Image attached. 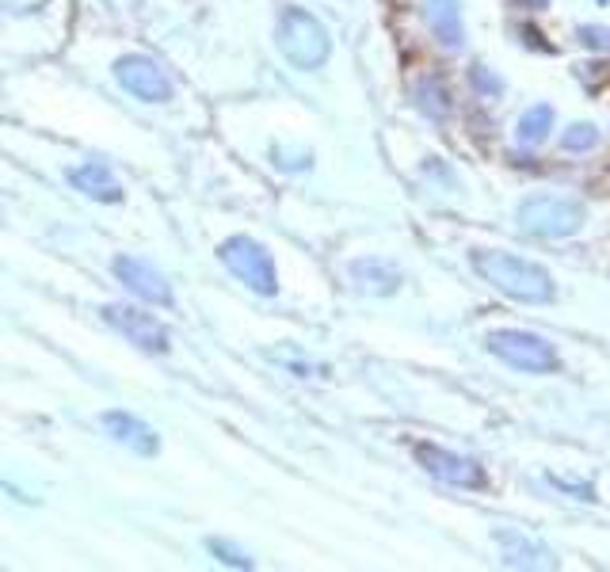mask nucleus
<instances>
[{"label":"nucleus","instance_id":"nucleus-1","mask_svg":"<svg viewBox=\"0 0 610 572\" xmlns=\"http://www.w3.org/2000/svg\"><path fill=\"white\" fill-rule=\"evenodd\" d=\"M473 267L508 298H519V302H549L553 298V279H549L546 267L530 264L515 252H496V248L473 252Z\"/></svg>","mask_w":610,"mask_h":572},{"label":"nucleus","instance_id":"nucleus-2","mask_svg":"<svg viewBox=\"0 0 610 572\" xmlns=\"http://www.w3.org/2000/svg\"><path fill=\"white\" fill-rule=\"evenodd\" d=\"M279 46H283L286 62H294L298 69H321L332 54L325 23L298 4L283 8V16H279Z\"/></svg>","mask_w":610,"mask_h":572},{"label":"nucleus","instance_id":"nucleus-3","mask_svg":"<svg viewBox=\"0 0 610 572\" xmlns=\"http://www.w3.org/2000/svg\"><path fill=\"white\" fill-rule=\"evenodd\" d=\"M519 225L530 237H569L584 225V203L569 195H538L519 206Z\"/></svg>","mask_w":610,"mask_h":572},{"label":"nucleus","instance_id":"nucleus-4","mask_svg":"<svg viewBox=\"0 0 610 572\" xmlns=\"http://www.w3.org/2000/svg\"><path fill=\"white\" fill-rule=\"evenodd\" d=\"M218 256L225 260V267L241 279L244 286H252L256 294H275L279 290V275H275V260H271V252H267L260 241H252V237H229L222 248H218Z\"/></svg>","mask_w":610,"mask_h":572},{"label":"nucleus","instance_id":"nucleus-5","mask_svg":"<svg viewBox=\"0 0 610 572\" xmlns=\"http://www.w3.org/2000/svg\"><path fill=\"white\" fill-rule=\"evenodd\" d=\"M488 351L496 359H504L508 367L530 370V374H549V370H557V363H561L553 344H546L534 332H523V328H500V332H492L488 336Z\"/></svg>","mask_w":610,"mask_h":572},{"label":"nucleus","instance_id":"nucleus-6","mask_svg":"<svg viewBox=\"0 0 610 572\" xmlns=\"http://www.w3.org/2000/svg\"><path fill=\"white\" fill-rule=\"evenodd\" d=\"M115 77H119V84L130 92V96H138V100H145V103L172 100V81H168V73H164L153 58H145V54H126V58H119V62H115Z\"/></svg>","mask_w":610,"mask_h":572},{"label":"nucleus","instance_id":"nucleus-7","mask_svg":"<svg viewBox=\"0 0 610 572\" xmlns=\"http://www.w3.org/2000/svg\"><path fill=\"white\" fill-rule=\"evenodd\" d=\"M103 321L111 328H119L130 344H138V348L149 351V355H164V351H168V328H164L153 313H145V309L103 306Z\"/></svg>","mask_w":610,"mask_h":572},{"label":"nucleus","instance_id":"nucleus-8","mask_svg":"<svg viewBox=\"0 0 610 572\" xmlns=\"http://www.w3.org/2000/svg\"><path fill=\"white\" fill-rule=\"evenodd\" d=\"M412 454H416V462H420L431 477H439V481H447V485H458V489H485V470H481L477 462L462 458V454H454V450L431 447V443H416Z\"/></svg>","mask_w":610,"mask_h":572},{"label":"nucleus","instance_id":"nucleus-9","mask_svg":"<svg viewBox=\"0 0 610 572\" xmlns=\"http://www.w3.org/2000/svg\"><path fill=\"white\" fill-rule=\"evenodd\" d=\"M111 267H115V279L130 294H138V298L153 302V306H164V309L172 306V286H168V279L153 264H145L138 256H119Z\"/></svg>","mask_w":610,"mask_h":572},{"label":"nucleus","instance_id":"nucleus-10","mask_svg":"<svg viewBox=\"0 0 610 572\" xmlns=\"http://www.w3.org/2000/svg\"><path fill=\"white\" fill-rule=\"evenodd\" d=\"M100 424L107 428V435H111L115 443L130 447L134 454H145V458H153V454L161 450V435L149 428L145 420L130 416V412H103Z\"/></svg>","mask_w":610,"mask_h":572},{"label":"nucleus","instance_id":"nucleus-11","mask_svg":"<svg viewBox=\"0 0 610 572\" xmlns=\"http://www.w3.org/2000/svg\"><path fill=\"white\" fill-rule=\"evenodd\" d=\"M424 16H427L431 35L439 39V46L458 50V46L466 42V23H462V8H458V0H427Z\"/></svg>","mask_w":610,"mask_h":572},{"label":"nucleus","instance_id":"nucleus-12","mask_svg":"<svg viewBox=\"0 0 610 572\" xmlns=\"http://www.w3.org/2000/svg\"><path fill=\"white\" fill-rule=\"evenodd\" d=\"M69 184L81 187L84 195H92V199H103V203H119V199H122L119 180H115V176H111V168H107V164H100V161L73 168V172H69Z\"/></svg>","mask_w":610,"mask_h":572},{"label":"nucleus","instance_id":"nucleus-13","mask_svg":"<svg viewBox=\"0 0 610 572\" xmlns=\"http://www.w3.org/2000/svg\"><path fill=\"white\" fill-rule=\"evenodd\" d=\"M351 275H355V283L370 290V294H393L397 283H401V275H397V267L386 264V260H359V264L351 267Z\"/></svg>","mask_w":610,"mask_h":572},{"label":"nucleus","instance_id":"nucleus-14","mask_svg":"<svg viewBox=\"0 0 610 572\" xmlns=\"http://www.w3.org/2000/svg\"><path fill=\"white\" fill-rule=\"evenodd\" d=\"M553 130V107L549 103H538V107H527L515 123V142L519 145H542Z\"/></svg>","mask_w":610,"mask_h":572},{"label":"nucleus","instance_id":"nucleus-15","mask_svg":"<svg viewBox=\"0 0 610 572\" xmlns=\"http://www.w3.org/2000/svg\"><path fill=\"white\" fill-rule=\"evenodd\" d=\"M416 103H420V111H427L431 119H447L450 115V88L443 77H435V73H427L416 81Z\"/></svg>","mask_w":610,"mask_h":572},{"label":"nucleus","instance_id":"nucleus-16","mask_svg":"<svg viewBox=\"0 0 610 572\" xmlns=\"http://www.w3.org/2000/svg\"><path fill=\"white\" fill-rule=\"evenodd\" d=\"M496 542H500V550H504V561H508V565H527V569L546 565V550L534 546V542H527V538H519V534L496 531Z\"/></svg>","mask_w":610,"mask_h":572},{"label":"nucleus","instance_id":"nucleus-17","mask_svg":"<svg viewBox=\"0 0 610 572\" xmlns=\"http://www.w3.org/2000/svg\"><path fill=\"white\" fill-rule=\"evenodd\" d=\"M599 142H603V134H599V126H591V123H576L561 134V149H565V153H591Z\"/></svg>","mask_w":610,"mask_h":572},{"label":"nucleus","instance_id":"nucleus-18","mask_svg":"<svg viewBox=\"0 0 610 572\" xmlns=\"http://www.w3.org/2000/svg\"><path fill=\"white\" fill-rule=\"evenodd\" d=\"M469 84H473V92H477L481 100H496V96L504 92V81H500L488 65H473V69H469Z\"/></svg>","mask_w":610,"mask_h":572},{"label":"nucleus","instance_id":"nucleus-19","mask_svg":"<svg viewBox=\"0 0 610 572\" xmlns=\"http://www.w3.org/2000/svg\"><path fill=\"white\" fill-rule=\"evenodd\" d=\"M206 550L214 553L222 565H233V569H252V565H256V561H252V557H244L237 546H229V542H218V538H210V542H206Z\"/></svg>","mask_w":610,"mask_h":572},{"label":"nucleus","instance_id":"nucleus-20","mask_svg":"<svg viewBox=\"0 0 610 572\" xmlns=\"http://www.w3.org/2000/svg\"><path fill=\"white\" fill-rule=\"evenodd\" d=\"M576 39L584 42L588 50H610V27H580Z\"/></svg>","mask_w":610,"mask_h":572},{"label":"nucleus","instance_id":"nucleus-21","mask_svg":"<svg viewBox=\"0 0 610 572\" xmlns=\"http://www.w3.org/2000/svg\"><path fill=\"white\" fill-rule=\"evenodd\" d=\"M553 485L561 492H580V500H595V492H591V485H580V481H565V477H549Z\"/></svg>","mask_w":610,"mask_h":572},{"label":"nucleus","instance_id":"nucleus-22","mask_svg":"<svg viewBox=\"0 0 610 572\" xmlns=\"http://www.w3.org/2000/svg\"><path fill=\"white\" fill-rule=\"evenodd\" d=\"M515 8H523V12H546L549 0H511Z\"/></svg>","mask_w":610,"mask_h":572},{"label":"nucleus","instance_id":"nucleus-23","mask_svg":"<svg viewBox=\"0 0 610 572\" xmlns=\"http://www.w3.org/2000/svg\"><path fill=\"white\" fill-rule=\"evenodd\" d=\"M599 4H610V0H599Z\"/></svg>","mask_w":610,"mask_h":572}]
</instances>
